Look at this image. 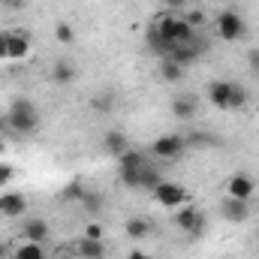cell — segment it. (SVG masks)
Wrapping results in <instances>:
<instances>
[{
  "label": "cell",
  "mask_w": 259,
  "mask_h": 259,
  "mask_svg": "<svg viewBox=\"0 0 259 259\" xmlns=\"http://www.w3.org/2000/svg\"><path fill=\"white\" fill-rule=\"evenodd\" d=\"M208 103L220 112H238L247 106V88L232 78H214L208 84Z\"/></svg>",
  "instance_id": "obj_1"
},
{
  "label": "cell",
  "mask_w": 259,
  "mask_h": 259,
  "mask_svg": "<svg viewBox=\"0 0 259 259\" xmlns=\"http://www.w3.org/2000/svg\"><path fill=\"white\" fill-rule=\"evenodd\" d=\"M6 127L15 130L18 136H33L39 130V109L33 100L27 97H18L9 103V112H6Z\"/></svg>",
  "instance_id": "obj_2"
},
{
  "label": "cell",
  "mask_w": 259,
  "mask_h": 259,
  "mask_svg": "<svg viewBox=\"0 0 259 259\" xmlns=\"http://www.w3.org/2000/svg\"><path fill=\"white\" fill-rule=\"evenodd\" d=\"M157 24H160L163 36H166L169 42H175V46H184V42H193V39H199V33H196L193 27L184 21V15L169 12V15H160V18H157Z\"/></svg>",
  "instance_id": "obj_3"
},
{
  "label": "cell",
  "mask_w": 259,
  "mask_h": 259,
  "mask_svg": "<svg viewBox=\"0 0 259 259\" xmlns=\"http://www.w3.org/2000/svg\"><path fill=\"white\" fill-rule=\"evenodd\" d=\"M151 154H154V160H163V163L181 160V157L187 154V136H181V133H166V136H160V139L151 145Z\"/></svg>",
  "instance_id": "obj_4"
},
{
  "label": "cell",
  "mask_w": 259,
  "mask_h": 259,
  "mask_svg": "<svg viewBox=\"0 0 259 259\" xmlns=\"http://www.w3.org/2000/svg\"><path fill=\"white\" fill-rule=\"evenodd\" d=\"M175 226H178L184 235L199 238V235L205 232V226H208V217H205L196 205H181V208H175Z\"/></svg>",
  "instance_id": "obj_5"
},
{
  "label": "cell",
  "mask_w": 259,
  "mask_h": 259,
  "mask_svg": "<svg viewBox=\"0 0 259 259\" xmlns=\"http://www.w3.org/2000/svg\"><path fill=\"white\" fill-rule=\"evenodd\" d=\"M217 36L226 39V42L244 39V36H247V21H244L238 12H232V9H223V12L217 15Z\"/></svg>",
  "instance_id": "obj_6"
},
{
  "label": "cell",
  "mask_w": 259,
  "mask_h": 259,
  "mask_svg": "<svg viewBox=\"0 0 259 259\" xmlns=\"http://www.w3.org/2000/svg\"><path fill=\"white\" fill-rule=\"evenodd\" d=\"M151 196H154V202L157 205H163V208H181V205H187V190L178 184V181H160L154 190H151Z\"/></svg>",
  "instance_id": "obj_7"
},
{
  "label": "cell",
  "mask_w": 259,
  "mask_h": 259,
  "mask_svg": "<svg viewBox=\"0 0 259 259\" xmlns=\"http://www.w3.org/2000/svg\"><path fill=\"white\" fill-rule=\"evenodd\" d=\"M3 49H6V61H24L30 55V36L24 30H0Z\"/></svg>",
  "instance_id": "obj_8"
},
{
  "label": "cell",
  "mask_w": 259,
  "mask_h": 259,
  "mask_svg": "<svg viewBox=\"0 0 259 259\" xmlns=\"http://www.w3.org/2000/svg\"><path fill=\"white\" fill-rule=\"evenodd\" d=\"M256 193V181H253V175H247V172H235V175H229L226 178V196H235V199H253Z\"/></svg>",
  "instance_id": "obj_9"
},
{
  "label": "cell",
  "mask_w": 259,
  "mask_h": 259,
  "mask_svg": "<svg viewBox=\"0 0 259 259\" xmlns=\"http://www.w3.org/2000/svg\"><path fill=\"white\" fill-rule=\"evenodd\" d=\"M220 217L229 223H244L250 217V202L247 199H235V196H223L220 202Z\"/></svg>",
  "instance_id": "obj_10"
},
{
  "label": "cell",
  "mask_w": 259,
  "mask_h": 259,
  "mask_svg": "<svg viewBox=\"0 0 259 259\" xmlns=\"http://www.w3.org/2000/svg\"><path fill=\"white\" fill-rule=\"evenodd\" d=\"M145 42H148V49H151L154 55H160V58H169L172 49H175V42H169V39L163 36V30H160L157 21H151V24L145 27Z\"/></svg>",
  "instance_id": "obj_11"
},
{
  "label": "cell",
  "mask_w": 259,
  "mask_h": 259,
  "mask_svg": "<svg viewBox=\"0 0 259 259\" xmlns=\"http://www.w3.org/2000/svg\"><path fill=\"white\" fill-rule=\"evenodd\" d=\"M103 151L115 160H121L130 151V139L124 136V130H106L103 133Z\"/></svg>",
  "instance_id": "obj_12"
},
{
  "label": "cell",
  "mask_w": 259,
  "mask_h": 259,
  "mask_svg": "<svg viewBox=\"0 0 259 259\" xmlns=\"http://www.w3.org/2000/svg\"><path fill=\"white\" fill-rule=\"evenodd\" d=\"M196 115H199V100H196L193 94H178V97L172 100V118H178V121H193Z\"/></svg>",
  "instance_id": "obj_13"
},
{
  "label": "cell",
  "mask_w": 259,
  "mask_h": 259,
  "mask_svg": "<svg viewBox=\"0 0 259 259\" xmlns=\"http://www.w3.org/2000/svg\"><path fill=\"white\" fill-rule=\"evenodd\" d=\"M75 256L78 259H106V241H97V238H78L75 241Z\"/></svg>",
  "instance_id": "obj_14"
},
{
  "label": "cell",
  "mask_w": 259,
  "mask_h": 259,
  "mask_svg": "<svg viewBox=\"0 0 259 259\" xmlns=\"http://www.w3.org/2000/svg\"><path fill=\"white\" fill-rule=\"evenodd\" d=\"M27 211V199L21 193H3L0 196V214L3 217H21Z\"/></svg>",
  "instance_id": "obj_15"
},
{
  "label": "cell",
  "mask_w": 259,
  "mask_h": 259,
  "mask_svg": "<svg viewBox=\"0 0 259 259\" xmlns=\"http://www.w3.org/2000/svg\"><path fill=\"white\" fill-rule=\"evenodd\" d=\"M52 81H55V84H61V88L72 84V81H75V66L69 64L66 58H58L55 66H52Z\"/></svg>",
  "instance_id": "obj_16"
},
{
  "label": "cell",
  "mask_w": 259,
  "mask_h": 259,
  "mask_svg": "<svg viewBox=\"0 0 259 259\" xmlns=\"http://www.w3.org/2000/svg\"><path fill=\"white\" fill-rule=\"evenodd\" d=\"M49 238V223L42 217H33L24 223V241H36V244H46Z\"/></svg>",
  "instance_id": "obj_17"
},
{
  "label": "cell",
  "mask_w": 259,
  "mask_h": 259,
  "mask_svg": "<svg viewBox=\"0 0 259 259\" xmlns=\"http://www.w3.org/2000/svg\"><path fill=\"white\" fill-rule=\"evenodd\" d=\"M184 72H187V66L175 64L172 58H160V78H163V81L175 84V81H181V78H184Z\"/></svg>",
  "instance_id": "obj_18"
},
{
  "label": "cell",
  "mask_w": 259,
  "mask_h": 259,
  "mask_svg": "<svg viewBox=\"0 0 259 259\" xmlns=\"http://www.w3.org/2000/svg\"><path fill=\"white\" fill-rule=\"evenodd\" d=\"M124 232H127V238H133V241H142V238L151 235V223L145 217H130L127 223H124Z\"/></svg>",
  "instance_id": "obj_19"
},
{
  "label": "cell",
  "mask_w": 259,
  "mask_h": 259,
  "mask_svg": "<svg viewBox=\"0 0 259 259\" xmlns=\"http://www.w3.org/2000/svg\"><path fill=\"white\" fill-rule=\"evenodd\" d=\"M12 259H46V250H42V244H36V241H24L21 247H15Z\"/></svg>",
  "instance_id": "obj_20"
},
{
  "label": "cell",
  "mask_w": 259,
  "mask_h": 259,
  "mask_svg": "<svg viewBox=\"0 0 259 259\" xmlns=\"http://www.w3.org/2000/svg\"><path fill=\"white\" fill-rule=\"evenodd\" d=\"M217 145H223V142L211 133H190L187 136V148H217Z\"/></svg>",
  "instance_id": "obj_21"
},
{
  "label": "cell",
  "mask_w": 259,
  "mask_h": 259,
  "mask_svg": "<svg viewBox=\"0 0 259 259\" xmlns=\"http://www.w3.org/2000/svg\"><path fill=\"white\" fill-rule=\"evenodd\" d=\"M181 15H184V21L193 27L196 33H202V27L208 24V15H205V9H184Z\"/></svg>",
  "instance_id": "obj_22"
},
{
  "label": "cell",
  "mask_w": 259,
  "mask_h": 259,
  "mask_svg": "<svg viewBox=\"0 0 259 259\" xmlns=\"http://www.w3.org/2000/svg\"><path fill=\"white\" fill-rule=\"evenodd\" d=\"M91 109H94L97 115H106V112L115 109V97H112V94H97V97H91Z\"/></svg>",
  "instance_id": "obj_23"
},
{
  "label": "cell",
  "mask_w": 259,
  "mask_h": 259,
  "mask_svg": "<svg viewBox=\"0 0 259 259\" xmlns=\"http://www.w3.org/2000/svg\"><path fill=\"white\" fill-rule=\"evenodd\" d=\"M121 175V184L130 190H142V169H118Z\"/></svg>",
  "instance_id": "obj_24"
},
{
  "label": "cell",
  "mask_w": 259,
  "mask_h": 259,
  "mask_svg": "<svg viewBox=\"0 0 259 259\" xmlns=\"http://www.w3.org/2000/svg\"><path fill=\"white\" fill-rule=\"evenodd\" d=\"M55 39H58L61 46H72V42H75V30H72L69 21H58V24H55Z\"/></svg>",
  "instance_id": "obj_25"
},
{
  "label": "cell",
  "mask_w": 259,
  "mask_h": 259,
  "mask_svg": "<svg viewBox=\"0 0 259 259\" xmlns=\"http://www.w3.org/2000/svg\"><path fill=\"white\" fill-rule=\"evenodd\" d=\"M160 181H163L160 169H154V166H142V190H154Z\"/></svg>",
  "instance_id": "obj_26"
},
{
  "label": "cell",
  "mask_w": 259,
  "mask_h": 259,
  "mask_svg": "<svg viewBox=\"0 0 259 259\" xmlns=\"http://www.w3.org/2000/svg\"><path fill=\"white\" fill-rule=\"evenodd\" d=\"M78 202H81V208H84V211H91V214L103 211V199H100V193H94V190H84Z\"/></svg>",
  "instance_id": "obj_27"
},
{
  "label": "cell",
  "mask_w": 259,
  "mask_h": 259,
  "mask_svg": "<svg viewBox=\"0 0 259 259\" xmlns=\"http://www.w3.org/2000/svg\"><path fill=\"white\" fill-rule=\"evenodd\" d=\"M118 163H121V169H142V166H145V154H139V151H133V148H130Z\"/></svg>",
  "instance_id": "obj_28"
},
{
  "label": "cell",
  "mask_w": 259,
  "mask_h": 259,
  "mask_svg": "<svg viewBox=\"0 0 259 259\" xmlns=\"http://www.w3.org/2000/svg\"><path fill=\"white\" fill-rule=\"evenodd\" d=\"M81 235H84V238H97V241H103V238H106V226L94 220V223H88V226H84V232H81Z\"/></svg>",
  "instance_id": "obj_29"
},
{
  "label": "cell",
  "mask_w": 259,
  "mask_h": 259,
  "mask_svg": "<svg viewBox=\"0 0 259 259\" xmlns=\"http://www.w3.org/2000/svg\"><path fill=\"white\" fill-rule=\"evenodd\" d=\"M84 190H88V187H84V184H81V181L75 178V181H72V184H69V187H66V190H64V196H66V199H75V202H78V199H81V193H84Z\"/></svg>",
  "instance_id": "obj_30"
},
{
  "label": "cell",
  "mask_w": 259,
  "mask_h": 259,
  "mask_svg": "<svg viewBox=\"0 0 259 259\" xmlns=\"http://www.w3.org/2000/svg\"><path fill=\"white\" fill-rule=\"evenodd\" d=\"M160 3H163L169 12H175V15L184 12V9H190V0H160Z\"/></svg>",
  "instance_id": "obj_31"
},
{
  "label": "cell",
  "mask_w": 259,
  "mask_h": 259,
  "mask_svg": "<svg viewBox=\"0 0 259 259\" xmlns=\"http://www.w3.org/2000/svg\"><path fill=\"white\" fill-rule=\"evenodd\" d=\"M12 178H15V166H12V163H0V187L9 184Z\"/></svg>",
  "instance_id": "obj_32"
},
{
  "label": "cell",
  "mask_w": 259,
  "mask_h": 259,
  "mask_svg": "<svg viewBox=\"0 0 259 259\" xmlns=\"http://www.w3.org/2000/svg\"><path fill=\"white\" fill-rule=\"evenodd\" d=\"M247 66H250V72L259 75V49H250L247 52Z\"/></svg>",
  "instance_id": "obj_33"
},
{
  "label": "cell",
  "mask_w": 259,
  "mask_h": 259,
  "mask_svg": "<svg viewBox=\"0 0 259 259\" xmlns=\"http://www.w3.org/2000/svg\"><path fill=\"white\" fill-rule=\"evenodd\" d=\"M3 6H6L9 12H21V9L27 6V0H3Z\"/></svg>",
  "instance_id": "obj_34"
},
{
  "label": "cell",
  "mask_w": 259,
  "mask_h": 259,
  "mask_svg": "<svg viewBox=\"0 0 259 259\" xmlns=\"http://www.w3.org/2000/svg\"><path fill=\"white\" fill-rule=\"evenodd\" d=\"M127 259H151V253H145V250H130Z\"/></svg>",
  "instance_id": "obj_35"
},
{
  "label": "cell",
  "mask_w": 259,
  "mask_h": 259,
  "mask_svg": "<svg viewBox=\"0 0 259 259\" xmlns=\"http://www.w3.org/2000/svg\"><path fill=\"white\" fill-rule=\"evenodd\" d=\"M0 61H6V49H3V39H0Z\"/></svg>",
  "instance_id": "obj_36"
},
{
  "label": "cell",
  "mask_w": 259,
  "mask_h": 259,
  "mask_svg": "<svg viewBox=\"0 0 259 259\" xmlns=\"http://www.w3.org/2000/svg\"><path fill=\"white\" fill-rule=\"evenodd\" d=\"M6 256V247H3V244H0V259Z\"/></svg>",
  "instance_id": "obj_37"
},
{
  "label": "cell",
  "mask_w": 259,
  "mask_h": 259,
  "mask_svg": "<svg viewBox=\"0 0 259 259\" xmlns=\"http://www.w3.org/2000/svg\"><path fill=\"white\" fill-rule=\"evenodd\" d=\"M0 154H3V142H0Z\"/></svg>",
  "instance_id": "obj_38"
},
{
  "label": "cell",
  "mask_w": 259,
  "mask_h": 259,
  "mask_svg": "<svg viewBox=\"0 0 259 259\" xmlns=\"http://www.w3.org/2000/svg\"><path fill=\"white\" fill-rule=\"evenodd\" d=\"M3 124H6V121H0V127H3Z\"/></svg>",
  "instance_id": "obj_39"
},
{
  "label": "cell",
  "mask_w": 259,
  "mask_h": 259,
  "mask_svg": "<svg viewBox=\"0 0 259 259\" xmlns=\"http://www.w3.org/2000/svg\"><path fill=\"white\" fill-rule=\"evenodd\" d=\"M61 259H69V256H61Z\"/></svg>",
  "instance_id": "obj_40"
}]
</instances>
